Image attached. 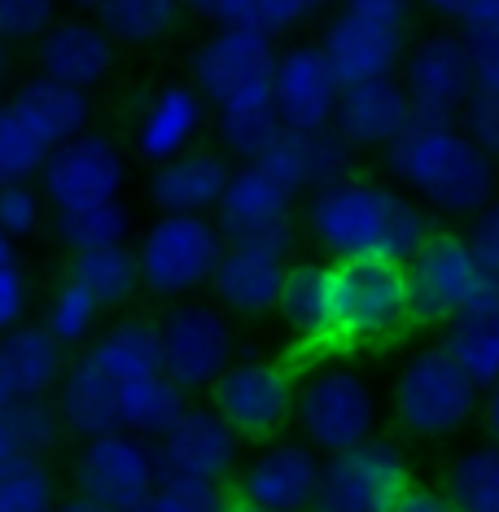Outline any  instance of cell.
Masks as SVG:
<instances>
[{
    "label": "cell",
    "instance_id": "ac0fdd59",
    "mask_svg": "<svg viewBox=\"0 0 499 512\" xmlns=\"http://www.w3.org/2000/svg\"><path fill=\"white\" fill-rule=\"evenodd\" d=\"M31 49H36V71L84 92H97L119 66V44L110 40V31L92 14H71V9H62Z\"/></svg>",
    "mask_w": 499,
    "mask_h": 512
},
{
    "label": "cell",
    "instance_id": "1f68e13d",
    "mask_svg": "<svg viewBox=\"0 0 499 512\" xmlns=\"http://www.w3.org/2000/svg\"><path fill=\"white\" fill-rule=\"evenodd\" d=\"M281 127L285 123L272 106V92L215 106V141L228 158H237V162H254L276 136H281Z\"/></svg>",
    "mask_w": 499,
    "mask_h": 512
},
{
    "label": "cell",
    "instance_id": "7dc6e473",
    "mask_svg": "<svg viewBox=\"0 0 499 512\" xmlns=\"http://www.w3.org/2000/svg\"><path fill=\"white\" fill-rule=\"evenodd\" d=\"M469 246L482 254L486 263H499V197H491V202L482 206L478 215H469Z\"/></svg>",
    "mask_w": 499,
    "mask_h": 512
},
{
    "label": "cell",
    "instance_id": "7a4b0ae2",
    "mask_svg": "<svg viewBox=\"0 0 499 512\" xmlns=\"http://www.w3.org/2000/svg\"><path fill=\"white\" fill-rule=\"evenodd\" d=\"M386 171L412 197L447 215H478L495 197V158L464 127L416 119L386 145Z\"/></svg>",
    "mask_w": 499,
    "mask_h": 512
},
{
    "label": "cell",
    "instance_id": "f35d334b",
    "mask_svg": "<svg viewBox=\"0 0 499 512\" xmlns=\"http://www.w3.org/2000/svg\"><path fill=\"white\" fill-rule=\"evenodd\" d=\"M49 228V197L40 193L36 180H14L0 184V232H5L14 246L22 241H36Z\"/></svg>",
    "mask_w": 499,
    "mask_h": 512
},
{
    "label": "cell",
    "instance_id": "30bf717a",
    "mask_svg": "<svg viewBox=\"0 0 499 512\" xmlns=\"http://www.w3.org/2000/svg\"><path fill=\"white\" fill-rule=\"evenodd\" d=\"M412 482L408 456L390 438H359L342 451L320 456L316 508L324 512H394L403 486Z\"/></svg>",
    "mask_w": 499,
    "mask_h": 512
},
{
    "label": "cell",
    "instance_id": "cb8c5ba5",
    "mask_svg": "<svg viewBox=\"0 0 499 512\" xmlns=\"http://www.w3.org/2000/svg\"><path fill=\"white\" fill-rule=\"evenodd\" d=\"M408 123H412V101L403 79L377 75V79H359V84H342L338 110H333V132L351 149H386Z\"/></svg>",
    "mask_w": 499,
    "mask_h": 512
},
{
    "label": "cell",
    "instance_id": "d6986e66",
    "mask_svg": "<svg viewBox=\"0 0 499 512\" xmlns=\"http://www.w3.org/2000/svg\"><path fill=\"white\" fill-rule=\"evenodd\" d=\"M215 224L224 241H250V237H298L294 232V193L285 189L272 171L259 162H241L232 167L215 202Z\"/></svg>",
    "mask_w": 499,
    "mask_h": 512
},
{
    "label": "cell",
    "instance_id": "b9f144b4",
    "mask_svg": "<svg viewBox=\"0 0 499 512\" xmlns=\"http://www.w3.org/2000/svg\"><path fill=\"white\" fill-rule=\"evenodd\" d=\"M62 14L57 0H0V40L14 44H36L44 27Z\"/></svg>",
    "mask_w": 499,
    "mask_h": 512
},
{
    "label": "cell",
    "instance_id": "9c48e42d",
    "mask_svg": "<svg viewBox=\"0 0 499 512\" xmlns=\"http://www.w3.org/2000/svg\"><path fill=\"white\" fill-rule=\"evenodd\" d=\"M377 416V394L364 381V372L324 364L298 381L289 421L298 425V438H307L320 456H329V451H342L373 434Z\"/></svg>",
    "mask_w": 499,
    "mask_h": 512
},
{
    "label": "cell",
    "instance_id": "e575fe53",
    "mask_svg": "<svg viewBox=\"0 0 499 512\" xmlns=\"http://www.w3.org/2000/svg\"><path fill=\"white\" fill-rule=\"evenodd\" d=\"M443 491L460 512H499V442L491 438L451 460Z\"/></svg>",
    "mask_w": 499,
    "mask_h": 512
},
{
    "label": "cell",
    "instance_id": "3957f363",
    "mask_svg": "<svg viewBox=\"0 0 499 512\" xmlns=\"http://www.w3.org/2000/svg\"><path fill=\"white\" fill-rule=\"evenodd\" d=\"M408 320L451 324L469 311L499 307V263H486L469 237L429 228L425 241L408 254Z\"/></svg>",
    "mask_w": 499,
    "mask_h": 512
},
{
    "label": "cell",
    "instance_id": "6da1fadb",
    "mask_svg": "<svg viewBox=\"0 0 499 512\" xmlns=\"http://www.w3.org/2000/svg\"><path fill=\"white\" fill-rule=\"evenodd\" d=\"M425 232L429 215L408 189L342 176L307 193V237L329 259H408Z\"/></svg>",
    "mask_w": 499,
    "mask_h": 512
},
{
    "label": "cell",
    "instance_id": "816d5d0a",
    "mask_svg": "<svg viewBox=\"0 0 499 512\" xmlns=\"http://www.w3.org/2000/svg\"><path fill=\"white\" fill-rule=\"evenodd\" d=\"M491 22H499V0H464L456 27L473 31V27H491Z\"/></svg>",
    "mask_w": 499,
    "mask_h": 512
},
{
    "label": "cell",
    "instance_id": "e0dca14e",
    "mask_svg": "<svg viewBox=\"0 0 499 512\" xmlns=\"http://www.w3.org/2000/svg\"><path fill=\"white\" fill-rule=\"evenodd\" d=\"M241 438L215 407H184V416L154 438V460L158 473L176 477H206V482H232L241 464Z\"/></svg>",
    "mask_w": 499,
    "mask_h": 512
},
{
    "label": "cell",
    "instance_id": "60d3db41",
    "mask_svg": "<svg viewBox=\"0 0 499 512\" xmlns=\"http://www.w3.org/2000/svg\"><path fill=\"white\" fill-rule=\"evenodd\" d=\"M228 504L224 482H206V477H176L158 473L154 491H149V512H215Z\"/></svg>",
    "mask_w": 499,
    "mask_h": 512
},
{
    "label": "cell",
    "instance_id": "836d02e7",
    "mask_svg": "<svg viewBox=\"0 0 499 512\" xmlns=\"http://www.w3.org/2000/svg\"><path fill=\"white\" fill-rule=\"evenodd\" d=\"M57 504L53 456L9 451L0 456V512H49Z\"/></svg>",
    "mask_w": 499,
    "mask_h": 512
},
{
    "label": "cell",
    "instance_id": "7bdbcfd3",
    "mask_svg": "<svg viewBox=\"0 0 499 512\" xmlns=\"http://www.w3.org/2000/svg\"><path fill=\"white\" fill-rule=\"evenodd\" d=\"M31 307H36V276L14 254V259L0 263V333L31 320Z\"/></svg>",
    "mask_w": 499,
    "mask_h": 512
},
{
    "label": "cell",
    "instance_id": "7c38bea8",
    "mask_svg": "<svg viewBox=\"0 0 499 512\" xmlns=\"http://www.w3.org/2000/svg\"><path fill=\"white\" fill-rule=\"evenodd\" d=\"M276 71V36L250 22H232V27H211V36L193 49V84L206 101L224 106V101L259 97L272 92Z\"/></svg>",
    "mask_w": 499,
    "mask_h": 512
},
{
    "label": "cell",
    "instance_id": "74e56055",
    "mask_svg": "<svg viewBox=\"0 0 499 512\" xmlns=\"http://www.w3.org/2000/svg\"><path fill=\"white\" fill-rule=\"evenodd\" d=\"M44 145L36 132L27 127V119L0 101V184H14V180H36L40 162H44Z\"/></svg>",
    "mask_w": 499,
    "mask_h": 512
},
{
    "label": "cell",
    "instance_id": "f6af8a7d",
    "mask_svg": "<svg viewBox=\"0 0 499 512\" xmlns=\"http://www.w3.org/2000/svg\"><path fill=\"white\" fill-rule=\"evenodd\" d=\"M460 36H464V44H469L473 92H491V97H499V22L460 31Z\"/></svg>",
    "mask_w": 499,
    "mask_h": 512
},
{
    "label": "cell",
    "instance_id": "c3c4849f",
    "mask_svg": "<svg viewBox=\"0 0 499 512\" xmlns=\"http://www.w3.org/2000/svg\"><path fill=\"white\" fill-rule=\"evenodd\" d=\"M193 18L211 22V27H232V22H250V0H184ZM254 27V22H250Z\"/></svg>",
    "mask_w": 499,
    "mask_h": 512
},
{
    "label": "cell",
    "instance_id": "4316f807",
    "mask_svg": "<svg viewBox=\"0 0 499 512\" xmlns=\"http://www.w3.org/2000/svg\"><path fill=\"white\" fill-rule=\"evenodd\" d=\"M66 359H71V351L40 320H22L0 333V364H5L14 399H44V394H53L66 372Z\"/></svg>",
    "mask_w": 499,
    "mask_h": 512
},
{
    "label": "cell",
    "instance_id": "d4e9b609",
    "mask_svg": "<svg viewBox=\"0 0 499 512\" xmlns=\"http://www.w3.org/2000/svg\"><path fill=\"white\" fill-rule=\"evenodd\" d=\"M254 162H259L263 171H272V176L298 197V193H316L324 184L351 176V145H346L333 127H316V132L281 127V136Z\"/></svg>",
    "mask_w": 499,
    "mask_h": 512
},
{
    "label": "cell",
    "instance_id": "ffe728a7",
    "mask_svg": "<svg viewBox=\"0 0 499 512\" xmlns=\"http://www.w3.org/2000/svg\"><path fill=\"white\" fill-rule=\"evenodd\" d=\"M338 92L342 84L329 71V62H324L320 44H285V49H276L272 106L285 127H298V132L333 127Z\"/></svg>",
    "mask_w": 499,
    "mask_h": 512
},
{
    "label": "cell",
    "instance_id": "ee69618b",
    "mask_svg": "<svg viewBox=\"0 0 499 512\" xmlns=\"http://www.w3.org/2000/svg\"><path fill=\"white\" fill-rule=\"evenodd\" d=\"M333 0H250V22L263 27L268 36H289L303 22L320 18Z\"/></svg>",
    "mask_w": 499,
    "mask_h": 512
},
{
    "label": "cell",
    "instance_id": "5b68a950",
    "mask_svg": "<svg viewBox=\"0 0 499 512\" xmlns=\"http://www.w3.org/2000/svg\"><path fill=\"white\" fill-rule=\"evenodd\" d=\"M136 267H141V289L162 302H176L202 294L211 281L219 254H224V232L215 215H167L136 232Z\"/></svg>",
    "mask_w": 499,
    "mask_h": 512
},
{
    "label": "cell",
    "instance_id": "8992f818",
    "mask_svg": "<svg viewBox=\"0 0 499 512\" xmlns=\"http://www.w3.org/2000/svg\"><path fill=\"white\" fill-rule=\"evenodd\" d=\"M408 259H333V337L377 342L408 324Z\"/></svg>",
    "mask_w": 499,
    "mask_h": 512
},
{
    "label": "cell",
    "instance_id": "603a6c76",
    "mask_svg": "<svg viewBox=\"0 0 499 512\" xmlns=\"http://www.w3.org/2000/svg\"><path fill=\"white\" fill-rule=\"evenodd\" d=\"M206 119H211V101L197 92L193 79H171V84H158L149 92V101L136 114L132 145L145 162H162L197 145Z\"/></svg>",
    "mask_w": 499,
    "mask_h": 512
},
{
    "label": "cell",
    "instance_id": "db71d44e",
    "mask_svg": "<svg viewBox=\"0 0 499 512\" xmlns=\"http://www.w3.org/2000/svg\"><path fill=\"white\" fill-rule=\"evenodd\" d=\"M9 451H18L14 442V421H9V403L0 407V456H9Z\"/></svg>",
    "mask_w": 499,
    "mask_h": 512
},
{
    "label": "cell",
    "instance_id": "f1b7e54d",
    "mask_svg": "<svg viewBox=\"0 0 499 512\" xmlns=\"http://www.w3.org/2000/svg\"><path fill=\"white\" fill-rule=\"evenodd\" d=\"M132 232H136L132 206L123 197H106V202L49 211L44 237H53V246L62 254H79V250H101V246H127Z\"/></svg>",
    "mask_w": 499,
    "mask_h": 512
},
{
    "label": "cell",
    "instance_id": "bcb514c9",
    "mask_svg": "<svg viewBox=\"0 0 499 512\" xmlns=\"http://www.w3.org/2000/svg\"><path fill=\"white\" fill-rule=\"evenodd\" d=\"M460 127L491 158H499V97H491V92H473L469 106L460 110Z\"/></svg>",
    "mask_w": 499,
    "mask_h": 512
},
{
    "label": "cell",
    "instance_id": "f907efd6",
    "mask_svg": "<svg viewBox=\"0 0 499 512\" xmlns=\"http://www.w3.org/2000/svg\"><path fill=\"white\" fill-rule=\"evenodd\" d=\"M447 508H451L447 491H429V486H416V482L403 486L399 504H394V512H447Z\"/></svg>",
    "mask_w": 499,
    "mask_h": 512
},
{
    "label": "cell",
    "instance_id": "8d00e7d4",
    "mask_svg": "<svg viewBox=\"0 0 499 512\" xmlns=\"http://www.w3.org/2000/svg\"><path fill=\"white\" fill-rule=\"evenodd\" d=\"M101 316H106L101 302L92 298L84 285H75L71 276H62V281L49 289L44 307H40V324L66 346V351H79V346L101 329Z\"/></svg>",
    "mask_w": 499,
    "mask_h": 512
},
{
    "label": "cell",
    "instance_id": "52a82bcc",
    "mask_svg": "<svg viewBox=\"0 0 499 512\" xmlns=\"http://www.w3.org/2000/svg\"><path fill=\"white\" fill-rule=\"evenodd\" d=\"M75 442L71 491L92 499L101 512H136L149 504V491L158 482L154 442L132 429H106V434Z\"/></svg>",
    "mask_w": 499,
    "mask_h": 512
},
{
    "label": "cell",
    "instance_id": "ba28073f",
    "mask_svg": "<svg viewBox=\"0 0 499 512\" xmlns=\"http://www.w3.org/2000/svg\"><path fill=\"white\" fill-rule=\"evenodd\" d=\"M154 324L162 346V372L189 394H206L219 381V372L237 359L232 316L215 302H197L193 294L176 298Z\"/></svg>",
    "mask_w": 499,
    "mask_h": 512
},
{
    "label": "cell",
    "instance_id": "681fc988",
    "mask_svg": "<svg viewBox=\"0 0 499 512\" xmlns=\"http://www.w3.org/2000/svg\"><path fill=\"white\" fill-rule=\"evenodd\" d=\"M338 5L351 9V14H364V18H377V22H390V27L408 31L416 0H338Z\"/></svg>",
    "mask_w": 499,
    "mask_h": 512
},
{
    "label": "cell",
    "instance_id": "d6a6232c",
    "mask_svg": "<svg viewBox=\"0 0 499 512\" xmlns=\"http://www.w3.org/2000/svg\"><path fill=\"white\" fill-rule=\"evenodd\" d=\"M189 399H193V394L184 386H176L167 372H154V377H141V381H132V386L123 390L119 425L154 442V438H162L171 425L180 421L184 407H189Z\"/></svg>",
    "mask_w": 499,
    "mask_h": 512
},
{
    "label": "cell",
    "instance_id": "9f6ffc18",
    "mask_svg": "<svg viewBox=\"0 0 499 512\" xmlns=\"http://www.w3.org/2000/svg\"><path fill=\"white\" fill-rule=\"evenodd\" d=\"M5 79H9V44L0 40V92H5Z\"/></svg>",
    "mask_w": 499,
    "mask_h": 512
},
{
    "label": "cell",
    "instance_id": "11a10c76",
    "mask_svg": "<svg viewBox=\"0 0 499 512\" xmlns=\"http://www.w3.org/2000/svg\"><path fill=\"white\" fill-rule=\"evenodd\" d=\"M62 9H71V14H92V9L101 5V0H57Z\"/></svg>",
    "mask_w": 499,
    "mask_h": 512
},
{
    "label": "cell",
    "instance_id": "4dcf8cb0",
    "mask_svg": "<svg viewBox=\"0 0 499 512\" xmlns=\"http://www.w3.org/2000/svg\"><path fill=\"white\" fill-rule=\"evenodd\" d=\"M92 18L110 31L119 49H154L167 36H176L184 0H101Z\"/></svg>",
    "mask_w": 499,
    "mask_h": 512
},
{
    "label": "cell",
    "instance_id": "f546056e",
    "mask_svg": "<svg viewBox=\"0 0 499 512\" xmlns=\"http://www.w3.org/2000/svg\"><path fill=\"white\" fill-rule=\"evenodd\" d=\"M62 276H71L75 285H84L88 294L101 302V311H119L141 294V267H136L132 241H127V246H101V250L66 254Z\"/></svg>",
    "mask_w": 499,
    "mask_h": 512
},
{
    "label": "cell",
    "instance_id": "44dd1931",
    "mask_svg": "<svg viewBox=\"0 0 499 512\" xmlns=\"http://www.w3.org/2000/svg\"><path fill=\"white\" fill-rule=\"evenodd\" d=\"M320 53L329 71L338 75V84H359V79L399 71L403 53H408V36H403V27L338 9L320 31Z\"/></svg>",
    "mask_w": 499,
    "mask_h": 512
},
{
    "label": "cell",
    "instance_id": "6f0895ef",
    "mask_svg": "<svg viewBox=\"0 0 499 512\" xmlns=\"http://www.w3.org/2000/svg\"><path fill=\"white\" fill-rule=\"evenodd\" d=\"M14 403V390H9V377H5V364H0V407Z\"/></svg>",
    "mask_w": 499,
    "mask_h": 512
},
{
    "label": "cell",
    "instance_id": "ab89813d",
    "mask_svg": "<svg viewBox=\"0 0 499 512\" xmlns=\"http://www.w3.org/2000/svg\"><path fill=\"white\" fill-rule=\"evenodd\" d=\"M9 421H14L18 451L53 456L66 438V425H62V412H57L53 394H44V399H14L9 403Z\"/></svg>",
    "mask_w": 499,
    "mask_h": 512
},
{
    "label": "cell",
    "instance_id": "f5cc1de1",
    "mask_svg": "<svg viewBox=\"0 0 499 512\" xmlns=\"http://www.w3.org/2000/svg\"><path fill=\"white\" fill-rule=\"evenodd\" d=\"M482 421H486V429H491V438L499 442V381H491V386H486V399H482Z\"/></svg>",
    "mask_w": 499,
    "mask_h": 512
},
{
    "label": "cell",
    "instance_id": "680465c9",
    "mask_svg": "<svg viewBox=\"0 0 499 512\" xmlns=\"http://www.w3.org/2000/svg\"><path fill=\"white\" fill-rule=\"evenodd\" d=\"M14 254H18V246L5 237V232H0V263H5V259H14Z\"/></svg>",
    "mask_w": 499,
    "mask_h": 512
},
{
    "label": "cell",
    "instance_id": "9a60e30c",
    "mask_svg": "<svg viewBox=\"0 0 499 512\" xmlns=\"http://www.w3.org/2000/svg\"><path fill=\"white\" fill-rule=\"evenodd\" d=\"M403 88L416 119L460 123L473 97V62L460 31H434L403 53Z\"/></svg>",
    "mask_w": 499,
    "mask_h": 512
},
{
    "label": "cell",
    "instance_id": "8fae6325",
    "mask_svg": "<svg viewBox=\"0 0 499 512\" xmlns=\"http://www.w3.org/2000/svg\"><path fill=\"white\" fill-rule=\"evenodd\" d=\"M40 193L49 197V211H66V206H88L106 202V197H123L127 189V154L101 127H84V132L66 136L44 149V162L36 171Z\"/></svg>",
    "mask_w": 499,
    "mask_h": 512
},
{
    "label": "cell",
    "instance_id": "5bb4252c",
    "mask_svg": "<svg viewBox=\"0 0 499 512\" xmlns=\"http://www.w3.org/2000/svg\"><path fill=\"white\" fill-rule=\"evenodd\" d=\"M298 237H250V241H224L211 281V302L224 307L232 320H268L276 316V298H281L285 263L294 254Z\"/></svg>",
    "mask_w": 499,
    "mask_h": 512
},
{
    "label": "cell",
    "instance_id": "d590c367",
    "mask_svg": "<svg viewBox=\"0 0 499 512\" xmlns=\"http://www.w3.org/2000/svg\"><path fill=\"white\" fill-rule=\"evenodd\" d=\"M443 346L456 355V364L469 372L486 390L499 381V307L495 311H469V316L451 320Z\"/></svg>",
    "mask_w": 499,
    "mask_h": 512
},
{
    "label": "cell",
    "instance_id": "277c9868",
    "mask_svg": "<svg viewBox=\"0 0 499 512\" xmlns=\"http://www.w3.org/2000/svg\"><path fill=\"white\" fill-rule=\"evenodd\" d=\"M390 412L412 438H451L482 412V386L447 346H421L403 359L390 390Z\"/></svg>",
    "mask_w": 499,
    "mask_h": 512
},
{
    "label": "cell",
    "instance_id": "83f0119b",
    "mask_svg": "<svg viewBox=\"0 0 499 512\" xmlns=\"http://www.w3.org/2000/svg\"><path fill=\"white\" fill-rule=\"evenodd\" d=\"M276 316L303 342H333V259L329 263H316V259L285 263Z\"/></svg>",
    "mask_w": 499,
    "mask_h": 512
},
{
    "label": "cell",
    "instance_id": "4fadbf2b",
    "mask_svg": "<svg viewBox=\"0 0 499 512\" xmlns=\"http://www.w3.org/2000/svg\"><path fill=\"white\" fill-rule=\"evenodd\" d=\"M294 372L276 359H232L219 372L211 394V407L237 429L241 438H276L294 416Z\"/></svg>",
    "mask_w": 499,
    "mask_h": 512
},
{
    "label": "cell",
    "instance_id": "2e32d148",
    "mask_svg": "<svg viewBox=\"0 0 499 512\" xmlns=\"http://www.w3.org/2000/svg\"><path fill=\"white\" fill-rule=\"evenodd\" d=\"M237 504L263 512H289L316 504L320 491V451L307 438H276L259 456L237 464Z\"/></svg>",
    "mask_w": 499,
    "mask_h": 512
},
{
    "label": "cell",
    "instance_id": "7402d4cb",
    "mask_svg": "<svg viewBox=\"0 0 499 512\" xmlns=\"http://www.w3.org/2000/svg\"><path fill=\"white\" fill-rule=\"evenodd\" d=\"M228 176H232V158L224 149L189 145L162 162H149L145 197L154 211L167 215H211Z\"/></svg>",
    "mask_w": 499,
    "mask_h": 512
},
{
    "label": "cell",
    "instance_id": "484cf974",
    "mask_svg": "<svg viewBox=\"0 0 499 512\" xmlns=\"http://www.w3.org/2000/svg\"><path fill=\"white\" fill-rule=\"evenodd\" d=\"M5 101L27 119V127L44 145H57V141H66V136L92 127V92L66 84V79H53L44 71L22 75L18 84L9 88Z\"/></svg>",
    "mask_w": 499,
    "mask_h": 512
}]
</instances>
